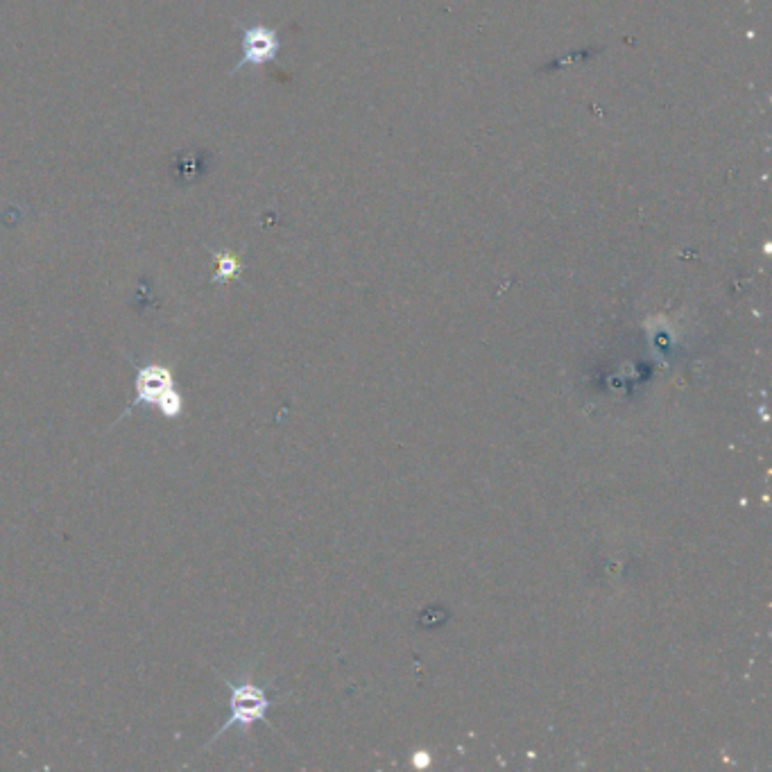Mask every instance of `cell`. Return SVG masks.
<instances>
[{"instance_id":"obj_1","label":"cell","mask_w":772,"mask_h":772,"mask_svg":"<svg viewBox=\"0 0 772 772\" xmlns=\"http://www.w3.org/2000/svg\"><path fill=\"white\" fill-rule=\"evenodd\" d=\"M218 677L229 689V718L220 725L216 734L211 736V741L204 745V750L209 748L211 743H216L222 734L229 732L231 727H238L245 736H250V729L256 723H268V711L272 707V700L268 698L263 686L256 684L252 677H243V680H227L225 675Z\"/></svg>"},{"instance_id":"obj_2","label":"cell","mask_w":772,"mask_h":772,"mask_svg":"<svg viewBox=\"0 0 772 772\" xmlns=\"http://www.w3.org/2000/svg\"><path fill=\"white\" fill-rule=\"evenodd\" d=\"M175 388H177L175 376L168 365H164V363L139 365L136 367V376H134V399H132L130 406L125 408V413L118 417V422H123L125 417L134 415V410L139 406L159 408V403L166 399V394L173 392Z\"/></svg>"},{"instance_id":"obj_3","label":"cell","mask_w":772,"mask_h":772,"mask_svg":"<svg viewBox=\"0 0 772 772\" xmlns=\"http://www.w3.org/2000/svg\"><path fill=\"white\" fill-rule=\"evenodd\" d=\"M279 48L281 44L277 39V32L272 28L250 25V28H245L243 32V57H240V62L236 64V71L245 66H263L272 62V59L277 57Z\"/></svg>"},{"instance_id":"obj_4","label":"cell","mask_w":772,"mask_h":772,"mask_svg":"<svg viewBox=\"0 0 772 772\" xmlns=\"http://www.w3.org/2000/svg\"><path fill=\"white\" fill-rule=\"evenodd\" d=\"M238 270H240L238 259H234V256H229V254H222V256H218L216 277H213V281H229V279H234L236 274H238Z\"/></svg>"}]
</instances>
